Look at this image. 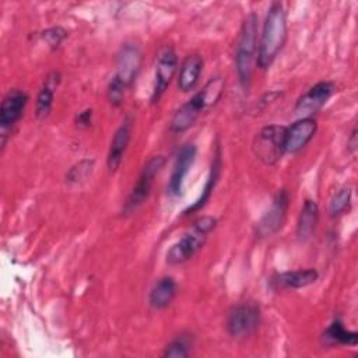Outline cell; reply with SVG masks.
I'll list each match as a JSON object with an SVG mask.
<instances>
[{
  "mask_svg": "<svg viewBox=\"0 0 358 358\" xmlns=\"http://www.w3.org/2000/svg\"><path fill=\"white\" fill-rule=\"evenodd\" d=\"M225 90V80L221 76L211 77L201 90H199L190 99L182 103L171 117L169 130L172 133H183L189 130L201 113L214 108L221 99Z\"/></svg>",
  "mask_w": 358,
  "mask_h": 358,
  "instance_id": "obj_1",
  "label": "cell"
},
{
  "mask_svg": "<svg viewBox=\"0 0 358 358\" xmlns=\"http://www.w3.org/2000/svg\"><path fill=\"white\" fill-rule=\"evenodd\" d=\"M288 35L287 11L278 1L271 3L267 10L260 39L257 43L256 64L260 69H267L275 60L285 45Z\"/></svg>",
  "mask_w": 358,
  "mask_h": 358,
  "instance_id": "obj_2",
  "label": "cell"
},
{
  "mask_svg": "<svg viewBox=\"0 0 358 358\" xmlns=\"http://www.w3.org/2000/svg\"><path fill=\"white\" fill-rule=\"evenodd\" d=\"M257 22L259 20L255 13L246 15L235 46V70L239 84L245 91L250 85L257 56Z\"/></svg>",
  "mask_w": 358,
  "mask_h": 358,
  "instance_id": "obj_3",
  "label": "cell"
},
{
  "mask_svg": "<svg viewBox=\"0 0 358 358\" xmlns=\"http://www.w3.org/2000/svg\"><path fill=\"white\" fill-rule=\"evenodd\" d=\"M217 218L213 215H203L197 218L192 227L168 249L166 263L169 266H179L190 260L206 243L208 235L215 229Z\"/></svg>",
  "mask_w": 358,
  "mask_h": 358,
  "instance_id": "obj_4",
  "label": "cell"
},
{
  "mask_svg": "<svg viewBox=\"0 0 358 358\" xmlns=\"http://www.w3.org/2000/svg\"><path fill=\"white\" fill-rule=\"evenodd\" d=\"M285 131L287 126L282 124H268L262 127L252 144V151L255 157L264 165H274L285 152Z\"/></svg>",
  "mask_w": 358,
  "mask_h": 358,
  "instance_id": "obj_5",
  "label": "cell"
},
{
  "mask_svg": "<svg viewBox=\"0 0 358 358\" xmlns=\"http://www.w3.org/2000/svg\"><path fill=\"white\" fill-rule=\"evenodd\" d=\"M164 165H165L164 155H154L144 164L136 185L133 186L131 192L129 193V196L123 204V208H122L123 215H129V214L134 213L140 206L144 204V201L150 196L152 183H154L155 178L158 176V173L162 171Z\"/></svg>",
  "mask_w": 358,
  "mask_h": 358,
  "instance_id": "obj_6",
  "label": "cell"
},
{
  "mask_svg": "<svg viewBox=\"0 0 358 358\" xmlns=\"http://www.w3.org/2000/svg\"><path fill=\"white\" fill-rule=\"evenodd\" d=\"M262 312L255 301L235 303L227 315L225 327L231 337L242 338L250 336L260 324Z\"/></svg>",
  "mask_w": 358,
  "mask_h": 358,
  "instance_id": "obj_7",
  "label": "cell"
},
{
  "mask_svg": "<svg viewBox=\"0 0 358 358\" xmlns=\"http://www.w3.org/2000/svg\"><path fill=\"white\" fill-rule=\"evenodd\" d=\"M289 207V193L285 189L277 192L270 208L256 224V236L266 239L280 232L285 224Z\"/></svg>",
  "mask_w": 358,
  "mask_h": 358,
  "instance_id": "obj_8",
  "label": "cell"
},
{
  "mask_svg": "<svg viewBox=\"0 0 358 358\" xmlns=\"http://www.w3.org/2000/svg\"><path fill=\"white\" fill-rule=\"evenodd\" d=\"M28 94L22 90L13 88L10 90L0 106V133H1V147L6 145L7 136L15 126V123L21 119L25 106L28 103Z\"/></svg>",
  "mask_w": 358,
  "mask_h": 358,
  "instance_id": "obj_9",
  "label": "cell"
},
{
  "mask_svg": "<svg viewBox=\"0 0 358 358\" xmlns=\"http://www.w3.org/2000/svg\"><path fill=\"white\" fill-rule=\"evenodd\" d=\"M178 70V57L172 46H165L161 49L154 73V84L151 91V103H157L165 91L168 90L175 73Z\"/></svg>",
  "mask_w": 358,
  "mask_h": 358,
  "instance_id": "obj_10",
  "label": "cell"
},
{
  "mask_svg": "<svg viewBox=\"0 0 358 358\" xmlns=\"http://www.w3.org/2000/svg\"><path fill=\"white\" fill-rule=\"evenodd\" d=\"M334 90L336 85L331 81L316 83L296 99L294 108L295 113L299 117H312V115H315L324 106L327 99L333 95Z\"/></svg>",
  "mask_w": 358,
  "mask_h": 358,
  "instance_id": "obj_11",
  "label": "cell"
},
{
  "mask_svg": "<svg viewBox=\"0 0 358 358\" xmlns=\"http://www.w3.org/2000/svg\"><path fill=\"white\" fill-rule=\"evenodd\" d=\"M196 154H197V148L194 144L187 143L185 145L180 147V150L178 151L176 157H175V162H173V168L171 172V178L168 180V194L172 197H178L182 194L183 192V183L185 179L187 176L189 169L192 168L194 159H196Z\"/></svg>",
  "mask_w": 358,
  "mask_h": 358,
  "instance_id": "obj_12",
  "label": "cell"
},
{
  "mask_svg": "<svg viewBox=\"0 0 358 358\" xmlns=\"http://www.w3.org/2000/svg\"><path fill=\"white\" fill-rule=\"evenodd\" d=\"M143 63V55L137 45L126 43L122 46L117 59H116V73L115 78L123 83L127 88L134 83L137 78Z\"/></svg>",
  "mask_w": 358,
  "mask_h": 358,
  "instance_id": "obj_13",
  "label": "cell"
},
{
  "mask_svg": "<svg viewBox=\"0 0 358 358\" xmlns=\"http://www.w3.org/2000/svg\"><path fill=\"white\" fill-rule=\"evenodd\" d=\"M317 123L313 117H299L285 131V152L295 154L301 151L316 134Z\"/></svg>",
  "mask_w": 358,
  "mask_h": 358,
  "instance_id": "obj_14",
  "label": "cell"
},
{
  "mask_svg": "<svg viewBox=\"0 0 358 358\" xmlns=\"http://www.w3.org/2000/svg\"><path fill=\"white\" fill-rule=\"evenodd\" d=\"M131 137V119L129 116H126L123 119V122L120 123V126L116 129L112 140H110V145H109V151H108V157H106V166L109 169V172H115L119 169L124 152L127 150L129 141Z\"/></svg>",
  "mask_w": 358,
  "mask_h": 358,
  "instance_id": "obj_15",
  "label": "cell"
},
{
  "mask_svg": "<svg viewBox=\"0 0 358 358\" xmlns=\"http://www.w3.org/2000/svg\"><path fill=\"white\" fill-rule=\"evenodd\" d=\"M221 166H222V159H221V147L220 145H215V150H214V154H213V159H211V165H210V172L207 175V179L204 182V186L201 189V194L199 196V199L189 207H186L183 210V217L186 215H190L196 211H200L206 204L207 201L210 200L217 183H218V179H220V175H221Z\"/></svg>",
  "mask_w": 358,
  "mask_h": 358,
  "instance_id": "obj_16",
  "label": "cell"
},
{
  "mask_svg": "<svg viewBox=\"0 0 358 358\" xmlns=\"http://www.w3.org/2000/svg\"><path fill=\"white\" fill-rule=\"evenodd\" d=\"M319 278V273L315 268H299L274 274L270 278V285L274 289H299L308 287Z\"/></svg>",
  "mask_w": 358,
  "mask_h": 358,
  "instance_id": "obj_17",
  "label": "cell"
},
{
  "mask_svg": "<svg viewBox=\"0 0 358 358\" xmlns=\"http://www.w3.org/2000/svg\"><path fill=\"white\" fill-rule=\"evenodd\" d=\"M203 67H204V60L200 55L197 53L187 55L179 66V73H178L179 91L190 92L192 90H194L203 73Z\"/></svg>",
  "mask_w": 358,
  "mask_h": 358,
  "instance_id": "obj_18",
  "label": "cell"
},
{
  "mask_svg": "<svg viewBox=\"0 0 358 358\" xmlns=\"http://www.w3.org/2000/svg\"><path fill=\"white\" fill-rule=\"evenodd\" d=\"M176 291H178V285L173 277L171 275L161 277L150 289V294H148L150 306L155 310L168 308L175 299Z\"/></svg>",
  "mask_w": 358,
  "mask_h": 358,
  "instance_id": "obj_19",
  "label": "cell"
},
{
  "mask_svg": "<svg viewBox=\"0 0 358 358\" xmlns=\"http://www.w3.org/2000/svg\"><path fill=\"white\" fill-rule=\"evenodd\" d=\"M60 83V74L56 71H52L43 81L38 96L35 102V116L38 120H45L53 106V98H55V90Z\"/></svg>",
  "mask_w": 358,
  "mask_h": 358,
  "instance_id": "obj_20",
  "label": "cell"
},
{
  "mask_svg": "<svg viewBox=\"0 0 358 358\" xmlns=\"http://www.w3.org/2000/svg\"><path fill=\"white\" fill-rule=\"evenodd\" d=\"M319 222V206L315 200L306 199L299 211L296 221V236L299 241L309 239Z\"/></svg>",
  "mask_w": 358,
  "mask_h": 358,
  "instance_id": "obj_21",
  "label": "cell"
},
{
  "mask_svg": "<svg viewBox=\"0 0 358 358\" xmlns=\"http://www.w3.org/2000/svg\"><path fill=\"white\" fill-rule=\"evenodd\" d=\"M322 340L326 345H357L358 333L347 330L340 319H334L323 331Z\"/></svg>",
  "mask_w": 358,
  "mask_h": 358,
  "instance_id": "obj_22",
  "label": "cell"
},
{
  "mask_svg": "<svg viewBox=\"0 0 358 358\" xmlns=\"http://www.w3.org/2000/svg\"><path fill=\"white\" fill-rule=\"evenodd\" d=\"M193 347L192 334L180 333L172 338L164 348L162 357L165 358H186L190 355Z\"/></svg>",
  "mask_w": 358,
  "mask_h": 358,
  "instance_id": "obj_23",
  "label": "cell"
},
{
  "mask_svg": "<svg viewBox=\"0 0 358 358\" xmlns=\"http://www.w3.org/2000/svg\"><path fill=\"white\" fill-rule=\"evenodd\" d=\"M351 199H352V190L351 187H341L338 189L330 199L329 201V215L331 218H336L341 214H344L350 206H351Z\"/></svg>",
  "mask_w": 358,
  "mask_h": 358,
  "instance_id": "obj_24",
  "label": "cell"
},
{
  "mask_svg": "<svg viewBox=\"0 0 358 358\" xmlns=\"http://www.w3.org/2000/svg\"><path fill=\"white\" fill-rule=\"evenodd\" d=\"M94 169V159H81L76 165H73L66 173L67 183H78L84 180L88 175H91Z\"/></svg>",
  "mask_w": 358,
  "mask_h": 358,
  "instance_id": "obj_25",
  "label": "cell"
},
{
  "mask_svg": "<svg viewBox=\"0 0 358 358\" xmlns=\"http://www.w3.org/2000/svg\"><path fill=\"white\" fill-rule=\"evenodd\" d=\"M126 90H127V87H126L123 83H120L117 78L112 77V80H110L109 84H108V91H106L109 103H110L112 106H116V108L120 106L122 102H123Z\"/></svg>",
  "mask_w": 358,
  "mask_h": 358,
  "instance_id": "obj_26",
  "label": "cell"
},
{
  "mask_svg": "<svg viewBox=\"0 0 358 358\" xmlns=\"http://www.w3.org/2000/svg\"><path fill=\"white\" fill-rule=\"evenodd\" d=\"M67 36V31L63 29L62 27H52V28H48L45 29L42 34H41V38L46 42V45L55 50L59 48V45L66 39Z\"/></svg>",
  "mask_w": 358,
  "mask_h": 358,
  "instance_id": "obj_27",
  "label": "cell"
},
{
  "mask_svg": "<svg viewBox=\"0 0 358 358\" xmlns=\"http://www.w3.org/2000/svg\"><path fill=\"white\" fill-rule=\"evenodd\" d=\"M74 123L80 129H87L92 123V109H84L76 115Z\"/></svg>",
  "mask_w": 358,
  "mask_h": 358,
  "instance_id": "obj_28",
  "label": "cell"
},
{
  "mask_svg": "<svg viewBox=\"0 0 358 358\" xmlns=\"http://www.w3.org/2000/svg\"><path fill=\"white\" fill-rule=\"evenodd\" d=\"M348 145L351 147V152H355V150H357V126L352 127V131H351V136L348 140Z\"/></svg>",
  "mask_w": 358,
  "mask_h": 358,
  "instance_id": "obj_29",
  "label": "cell"
}]
</instances>
